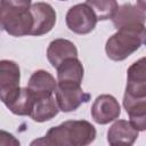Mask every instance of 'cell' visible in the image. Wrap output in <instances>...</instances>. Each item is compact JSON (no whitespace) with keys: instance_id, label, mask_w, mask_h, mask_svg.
Returning <instances> with one entry per match:
<instances>
[{"instance_id":"1","label":"cell","mask_w":146,"mask_h":146,"mask_svg":"<svg viewBox=\"0 0 146 146\" xmlns=\"http://www.w3.org/2000/svg\"><path fill=\"white\" fill-rule=\"evenodd\" d=\"M96 138L95 127L86 120H70L52 127L41 139L32 141L31 145L50 146H86Z\"/></svg>"},{"instance_id":"2","label":"cell","mask_w":146,"mask_h":146,"mask_svg":"<svg viewBox=\"0 0 146 146\" xmlns=\"http://www.w3.org/2000/svg\"><path fill=\"white\" fill-rule=\"evenodd\" d=\"M146 42V27L141 23L121 26L110 36L105 44V51L110 59L121 62L137 51Z\"/></svg>"},{"instance_id":"3","label":"cell","mask_w":146,"mask_h":146,"mask_svg":"<svg viewBox=\"0 0 146 146\" xmlns=\"http://www.w3.org/2000/svg\"><path fill=\"white\" fill-rule=\"evenodd\" d=\"M30 8H0L2 30L13 36L31 35L33 17Z\"/></svg>"},{"instance_id":"4","label":"cell","mask_w":146,"mask_h":146,"mask_svg":"<svg viewBox=\"0 0 146 146\" xmlns=\"http://www.w3.org/2000/svg\"><path fill=\"white\" fill-rule=\"evenodd\" d=\"M65 21L70 31L82 35L94 31L98 18L87 3H78L68 9Z\"/></svg>"},{"instance_id":"5","label":"cell","mask_w":146,"mask_h":146,"mask_svg":"<svg viewBox=\"0 0 146 146\" xmlns=\"http://www.w3.org/2000/svg\"><path fill=\"white\" fill-rule=\"evenodd\" d=\"M121 114L119 102L112 95L98 96L91 106V116L98 124H107L116 120Z\"/></svg>"},{"instance_id":"6","label":"cell","mask_w":146,"mask_h":146,"mask_svg":"<svg viewBox=\"0 0 146 146\" xmlns=\"http://www.w3.org/2000/svg\"><path fill=\"white\" fill-rule=\"evenodd\" d=\"M19 80V66L13 60L2 59L0 62V98L2 103L21 88Z\"/></svg>"},{"instance_id":"7","label":"cell","mask_w":146,"mask_h":146,"mask_svg":"<svg viewBox=\"0 0 146 146\" xmlns=\"http://www.w3.org/2000/svg\"><path fill=\"white\" fill-rule=\"evenodd\" d=\"M33 17V27L31 35L47 34L52 30L56 23V11L47 2H35L30 8Z\"/></svg>"},{"instance_id":"8","label":"cell","mask_w":146,"mask_h":146,"mask_svg":"<svg viewBox=\"0 0 146 146\" xmlns=\"http://www.w3.org/2000/svg\"><path fill=\"white\" fill-rule=\"evenodd\" d=\"M124 94L136 98L146 97V57L136 60L129 66Z\"/></svg>"},{"instance_id":"9","label":"cell","mask_w":146,"mask_h":146,"mask_svg":"<svg viewBox=\"0 0 146 146\" xmlns=\"http://www.w3.org/2000/svg\"><path fill=\"white\" fill-rule=\"evenodd\" d=\"M55 97L59 110L63 112L75 111L82 103L90 99V95L84 92L81 86H59L55 91Z\"/></svg>"},{"instance_id":"10","label":"cell","mask_w":146,"mask_h":146,"mask_svg":"<svg viewBox=\"0 0 146 146\" xmlns=\"http://www.w3.org/2000/svg\"><path fill=\"white\" fill-rule=\"evenodd\" d=\"M27 88L31 95L33 96L34 100L47 98V97L52 96V94L56 91L57 81L49 72L39 70V71H35L31 75Z\"/></svg>"},{"instance_id":"11","label":"cell","mask_w":146,"mask_h":146,"mask_svg":"<svg viewBox=\"0 0 146 146\" xmlns=\"http://www.w3.org/2000/svg\"><path fill=\"white\" fill-rule=\"evenodd\" d=\"M83 73V66L78 57L67 58L57 67V84L81 86Z\"/></svg>"},{"instance_id":"12","label":"cell","mask_w":146,"mask_h":146,"mask_svg":"<svg viewBox=\"0 0 146 146\" xmlns=\"http://www.w3.org/2000/svg\"><path fill=\"white\" fill-rule=\"evenodd\" d=\"M139 130H137L130 121L117 120L107 131V141L110 145H132L138 138Z\"/></svg>"},{"instance_id":"13","label":"cell","mask_w":146,"mask_h":146,"mask_svg":"<svg viewBox=\"0 0 146 146\" xmlns=\"http://www.w3.org/2000/svg\"><path fill=\"white\" fill-rule=\"evenodd\" d=\"M78 57V49L73 42L66 39L52 40L47 49V58L54 67H58L65 59Z\"/></svg>"},{"instance_id":"14","label":"cell","mask_w":146,"mask_h":146,"mask_svg":"<svg viewBox=\"0 0 146 146\" xmlns=\"http://www.w3.org/2000/svg\"><path fill=\"white\" fill-rule=\"evenodd\" d=\"M123 106L125 108L127 114L129 115V119L132 125L139 131H145L146 130V97L136 98L124 94Z\"/></svg>"},{"instance_id":"15","label":"cell","mask_w":146,"mask_h":146,"mask_svg":"<svg viewBox=\"0 0 146 146\" xmlns=\"http://www.w3.org/2000/svg\"><path fill=\"white\" fill-rule=\"evenodd\" d=\"M3 104L7 108L16 115H30L34 105V98L31 95L29 88H19L14 95H11Z\"/></svg>"},{"instance_id":"16","label":"cell","mask_w":146,"mask_h":146,"mask_svg":"<svg viewBox=\"0 0 146 146\" xmlns=\"http://www.w3.org/2000/svg\"><path fill=\"white\" fill-rule=\"evenodd\" d=\"M112 21H113L114 27L117 30L121 26H124L128 24H133V23L144 24L146 21V15H145V11L139 6L124 3L117 8Z\"/></svg>"},{"instance_id":"17","label":"cell","mask_w":146,"mask_h":146,"mask_svg":"<svg viewBox=\"0 0 146 146\" xmlns=\"http://www.w3.org/2000/svg\"><path fill=\"white\" fill-rule=\"evenodd\" d=\"M59 111L56 97L50 96L47 98L35 99L30 116L35 122H46L55 117Z\"/></svg>"},{"instance_id":"18","label":"cell","mask_w":146,"mask_h":146,"mask_svg":"<svg viewBox=\"0 0 146 146\" xmlns=\"http://www.w3.org/2000/svg\"><path fill=\"white\" fill-rule=\"evenodd\" d=\"M86 3L94 10L99 21L113 18L119 8L116 0H86Z\"/></svg>"},{"instance_id":"19","label":"cell","mask_w":146,"mask_h":146,"mask_svg":"<svg viewBox=\"0 0 146 146\" xmlns=\"http://www.w3.org/2000/svg\"><path fill=\"white\" fill-rule=\"evenodd\" d=\"M32 0H1L0 8H30Z\"/></svg>"},{"instance_id":"20","label":"cell","mask_w":146,"mask_h":146,"mask_svg":"<svg viewBox=\"0 0 146 146\" xmlns=\"http://www.w3.org/2000/svg\"><path fill=\"white\" fill-rule=\"evenodd\" d=\"M137 5L145 11L146 10V0H137Z\"/></svg>"},{"instance_id":"21","label":"cell","mask_w":146,"mask_h":146,"mask_svg":"<svg viewBox=\"0 0 146 146\" xmlns=\"http://www.w3.org/2000/svg\"><path fill=\"white\" fill-rule=\"evenodd\" d=\"M62 1H66V0H62Z\"/></svg>"}]
</instances>
